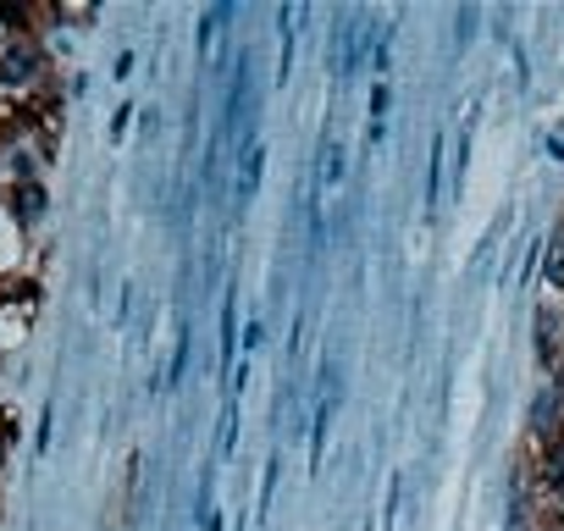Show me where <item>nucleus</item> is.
Here are the masks:
<instances>
[{"instance_id":"nucleus-16","label":"nucleus","mask_w":564,"mask_h":531,"mask_svg":"<svg viewBox=\"0 0 564 531\" xmlns=\"http://www.w3.org/2000/svg\"><path fill=\"white\" fill-rule=\"evenodd\" d=\"M399 509H404V476H393V481H388V531L399 525Z\"/></svg>"},{"instance_id":"nucleus-11","label":"nucleus","mask_w":564,"mask_h":531,"mask_svg":"<svg viewBox=\"0 0 564 531\" xmlns=\"http://www.w3.org/2000/svg\"><path fill=\"white\" fill-rule=\"evenodd\" d=\"M338 177H344V144H338V139H327V144H322V183L333 188Z\"/></svg>"},{"instance_id":"nucleus-5","label":"nucleus","mask_w":564,"mask_h":531,"mask_svg":"<svg viewBox=\"0 0 564 531\" xmlns=\"http://www.w3.org/2000/svg\"><path fill=\"white\" fill-rule=\"evenodd\" d=\"M260 172H265V144L249 139V144H243V166H238V199H249V194L260 188Z\"/></svg>"},{"instance_id":"nucleus-4","label":"nucleus","mask_w":564,"mask_h":531,"mask_svg":"<svg viewBox=\"0 0 564 531\" xmlns=\"http://www.w3.org/2000/svg\"><path fill=\"white\" fill-rule=\"evenodd\" d=\"M221 360H216V377L221 382H232V333H238V289H227L221 294Z\"/></svg>"},{"instance_id":"nucleus-9","label":"nucleus","mask_w":564,"mask_h":531,"mask_svg":"<svg viewBox=\"0 0 564 531\" xmlns=\"http://www.w3.org/2000/svg\"><path fill=\"white\" fill-rule=\"evenodd\" d=\"M188 355H194V333H188V322L177 327V344H172V366H166V388H177L183 382V371H188Z\"/></svg>"},{"instance_id":"nucleus-19","label":"nucleus","mask_w":564,"mask_h":531,"mask_svg":"<svg viewBox=\"0 0 564 531\" xmlns=\"http://www.w3.org/2000/svg\"><path fill=\"white\" fill-rule=\"evenodd\" d=\"M558 393H564V360H558Z\"/></svg>"},{"instance_id":"nucleus-3","label":"nucleus","mask_w":564,"mask_h":531,"mask_svg":"<svg viewBox=\"0 0 564 531\" xmlns=\"http://www.w3.org/2000/svg\"><path fill=\"white\" fill-rule=\"evenodd\" d=\"M7 205H12V221H18V227H40V221H45V210H51V188H45V177L18 183Z\"/></svg>"},{"instance_id":"nucleus-1","label":"nucleus","mask_w":564,"mask_h":531,"mask_svg":"<svg viewBox=\"0 0 564 531\" xmlns=\"http://www.w3.org/2000/svg\"><path fill=\"white\" fill-rule=\"evenodd\" d=\"M45 84V51L34 40H7L0 45V95H34Z\"/></svg>"},{"instance_id":"nucleus-17","label":"nucleus","mask_w":564,"mask_h":531,"mask_svg":"<svg viewBox=\"0 0 564 531\" xmlns=\"http://www.w3.org/2000/svg\"><path fill=\"white\" fill-rule=\"evenodd\" d=\"M260 338H265V327H260V322H249V333H243V349H260Z\"/></svg>"},{"instance_id":"nucleus-7","label":"nucleus","mask_w":564,"mask_h":531,"mask_svg":"<svg viewBox=\"0 0 564 531\" xmlns=\"http://www.w3.org/2000/svg\"><path fill=\"white\" fill-rule=\"evenodd\" d=\"M232 437H238V393H227V404H221V426H216V459H232Z\"/></svg>"},{"instance_id":"nucleus-15","label":"nucleus","mask_w":564,"mask_h":531,"mask_svg":"<svg viewBox=\"0 0 564 531\" xmlns=\"http://www.w3.org/2000/svg\"><path fill=\"white\" fill-rule=\"evenodd\" d=\"M553 338H558V322H553V311H542V322H536V355H542V360H547Z\"/></svg>"},{"instance_id":"nucleus-8","label":"nucleus","mask_w":564,"mask_h":531,"mask_svg":"<svg viewBox=\"0 0 564 531\" xmlns=\"http://www.w3.org/2000/svg\"><path fill=\"white\" fill-rule=\"evenodd\" d=\"M221 23H232V7H210V12L199 18V56H216V34H221Z\"/></svg>"},{"instance_id":"nucleus-10","label":"nucleus","mask_w":564,"mask_h":531,"mask_svg":"<svg viewBox=\"0 0 564 531\" xmlns=\"http://www.w3.org/2000/svg\"><path fill=\"white\" fill-rule=\"evenodd\" d=\"M542 272H547V283H558V289H564V227H553V243H547Z\"/></svg>"},{"instance_id":"nucleus-13","label":"nucleus","mask_w":564,"mask_h":531,"mask_svg":"<svg viewBox=\"0 0 564 531\" xmlns=\"http://www.w3.org/2000/svg\"><path fill=\"white\" fill-rule=\"evenodd\" d=\"M276 470H282V454L265 459V476H260V520L271 514V492H276Z\"/></svg>"},{"instance_id":"nucleus-6","label":"nucleus","mask_w":564,"mask_h":531,"mask_svg":"<svg viewBox=\"0 0 564 531\" xmlns=\"http://www.w3.org/2000/svg\"><path fill=\"white\" fill-rule=\"evenodd\" d=\"M531 432L553 443V432H558V393H536V410H531Z\"/></svg>"},{"instance_id":"nucleus-12","label":"nucleus","mask_w":564,"mask_h":531,"mask_svg":"<svg viewBox=\"0 0 564 531\" xmlns=\"http://www.w3.org/2000/svg\"><path fill=\"white\" fill-rule=\"evenodd\" d=\"M443 177V139H432V161H426V205H437V183Z\"/></svg>"},{"instance_id":"nucleus-2","label":"nucleus","mask_w":564,"mask_h":531,"mask_svg":"<svg viewBox=\"0 0 564 531\" xmlns=\"http://www.w3.org/2000/svg\"><path fill=\"white\" fill-rule=\"evenodd\" d=\"M338 399H344V371L327 366L322 371V393H316V421H311V465H322V448H327V426L338 415Z\"/></svg>"},{"instance_id":"nucleus-18","label":"nucleus","mask_w":564,"mask_h":531,"mask_svg":"<svg viewBox=\"0 0 564 531\" xmlns=\"http://www.w3.org/2000/svg\"><path fill=\"white\" fill-rule=\"evenodd\" d=\"M199 531H221V514H216V509H210V514H205V520H199Z\"/></svg>"},{"instance_id":"nucleus-14","label":"nucleus","mask_w":564,"mask_h":531,"mask_svg":"<svg viewBox=\"0 0 564 531\" xmlns=\"http://www.w3.org/2000/svg\"><path fill=\"white\" fill-rule=\"evenodd\" d=\"M476 40V7H465L459 18H454V51H465Z\"/></svg>"}]
</instances>
